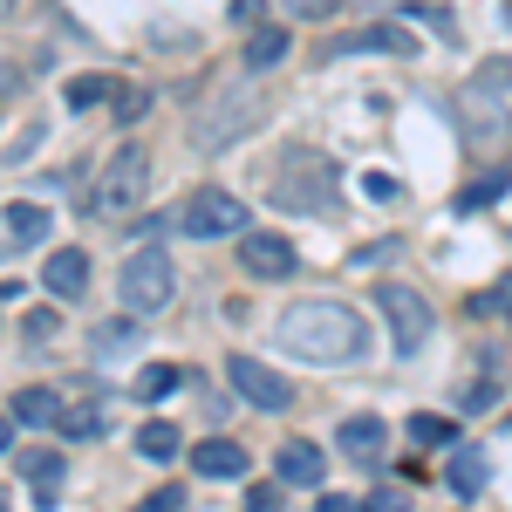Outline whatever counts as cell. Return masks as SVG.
<instances>
[{
    "mask_svg": "<svg viewBox=\"0 0 512 512\" xmlns=\"http://www.w3.org/2000/svg\"><path fill=\"white\" fill-rule=\"evenodd\" d=\"M280 349L301 355V362H321V369H342V362H362L369 355V328L355 308L342 301H294L287 315H280Z\"/></svg>",
    "mask_w": 512,
    "mask_h": 512,
    "instance_id": "6da1fadb",
    "label": "cell"
},
{
    "mask_svg": "<svg viewBox=\"0 0 512 512\" xmlns=\"http://www.w3.org/2000/svg\"><path fill=\"white\" fill-rule=\"evenodd\" d=\"M144 192H151V158H144V144H123V151L103 158L96 185H89V198H82V212L103 219V226H123V219L144 205Z\"/></svg>",
    "mask_w": 512,
    "mask_h": 512,
    "instance_id": "7a4b0ae2",
    "label": "cell"
},
{
    "mask_svg": "<svg viewBox=\"0 0 512 512\" xmlns=\"http://www.w3.org/2000/svg\"><path fill=\"white\" fill-rule=\"evenodd\" d=\"M274 198L287 212H335V198H342V178H335V164L315 158V151H287L274 171Z\"/></svg>",
    "mask_w": 512,
    "mask_h": 512,
    "instance_id": "3957f363",
    "label": "cell"
},
{
    "mask_svg": "<svg viewBox=\"0 0 512 512\" xmlns=\"http://www.w3.org/2000/svg\"><path fill=\"white\" fill-rule=\"evenodd\" d=\"M117 294L123 308L144 321V315H164L171 301H178V267H171V253H158V246H137L130 260H123L117 274Z\"/></svg>",
    "mask_w": 512,
    "mask_h": 512,
    "instance_id": "277c9868",
    "label": "cell"
},
{
    "mask_svg": "<svg viewBox=\"0 0 512 512\" xmlns=\"http://www.w3.org/2000/svg\"><path fill=\"white\" fill-rule=\"evenodd\" d=\"M178 233L192 239H226V233H246V205L233 192H219V185H198L185 198V212H178Z\"/></svg>",
    "mask_w": 512,
    "mask_h": 512,
    "instance_id": "5b68a950",
    "label": "cell"
},
{
    "mask_svg": "<svg viewBox=\"0 0 512 512\" xmlns=\"http://www.w3.org/2000/svg\"><path fill=\"white\" fill-rule=\"evenodd\" d=\"M376 308L390 315V335H396V349H403V355L431 342V301H424L417 287H403V280H383V287H376Z\"/></svg>",
    "mask_w": 512,
    "mask_h": 512,
    "instance_id": "8992f818",
    "label": "cell"
},
{
    "mask_svg": "<svg viewBox=\"0 0 512 512\" xmlns=\"http://www.w3.org/2000/svg\"><path fill=\"white\" fill-rule=\"evenodd\" d=\"M226 383H233L246 403H260V410H287V403H294V383L274 376L267 362H253V355H226Z\"/></svg>",
    "mask_w": 512,
    "mask_h": 512,
    "instance_id": "52a82bcc",
    "label": "cell"
},
{
    "mask_svg": "<svg viewBox=\"0 0 512 512\" xmlns=\"http://www.w3.org/2000/svg\"><path fill=\"white\" fill-rule=\"evenodd\" d=\"M253 123H260V103H239V96H226V103H212V117H198L192 144H198V151H226L239 130H253Z\"/></svg>",
    "mask_w": 512,
    "mask_h": 512,
    "instance_id": "ba28073f",
    "label": "cell"
},
{
    "mask_svg": "<svg viewBox=\"0 0 512 512\" xmlns=\"http://www.w3.org/2000/svg\"><path fill=\"white\" fill-rule=\"evenodd\" d=\"M239 274L287 280V274H294V246H287L280 233H239Z\"/></svg>",
    "mask_w": 512,
    "mask_h": 512,
    "instance_id": "9c48e42d",
    "label": "cell"
},
{
    "mask_svg": "<svg viewBox=\"0 0 512 512\" xmlns=\"http://www.w3.org/2000/svg\"><path fill=\"white\" fill-rule=\"evenodd\" d=\"M41 287H48L55 301H82V294H89V253H82V246H55L48 267H41Z\"/></svg>",
    "mask_w": 512,
    "mask_h": 512,
    "instance_id": "30bf717a",
    "label": "cell"
},
{
    "mask_svg": "<svg viewBox=\"0 0 512 512\" xmlns=\"http://www.w3.org/2000/svg\"><path fill=\"white\" fill-rule=\"evenodd\" d=\"M335 437H342L349 465H369V472H376V465L390 458V431H383V417H349V424H342Z\"/></svg>",
    "mask_w": 512,
    "mask_h": 512,
    "instance_id": "8fae6325",
    "label": "cell"
},
{
    "mask_svg": "<svg viewBox=\"0 0 512 512\" xmlns=\"http://www.w3.org/2000/svg\"><path fill=\"white\" fill-rule=\"evenodd\" d=\"M0 219H7V226H0V233H7V253L41 246V239H48V226H55V219H48L41 205H28V198H7V212H0Z\"/></svg>",
    "mask_w": 512,
    "mask_h": 512,
    "instance_id": "7c38bea8",
    "label": "cell"
},
{
    "mask_svg": "<svg viewBox=\"0 0 512 512\" xmlns=\"http://www.w3.org/2000/svg\"><path fill=\"white\" fill-rule=\"evenodd\" d=\"M192 472L198 478H239L246 472V444H233V437H205V444H192Z\"/></svg>",
    "mask_w": 512,
    "mask_h": 512,
    "instance_id": "4fadbf2b",
    "label": "cell"
},
{
    "mask_svg": "<svg viewBox=\"0 0 512 512\" xmlns=\"http://www.w3.org/2000/svg\"><path fill=\"white\" fill-rule=\"evenodd\" d=\"M328 55H417V41L403 28H355L349 41H335Z\"/></svg>",
    "mask_w": 512,
    "mask_h": 512,
    "instance_id": "5bb4252c",
    "label": "cell"
},
{
    "mask_svg": "<svg viewBox=\"0 0 512 512\" xmlns=\"http://www.w3.org/2000/svg\"><path fill=\"white\" fill-rule=\"evenodd\" d=\"M444 478H451V492H465V499H478V492H485V478H492V465H485V451H478V444H465V451H451V465H444Z\"/></svg>",
    "mask_w": 512,
    "mask_h": 512,
    "instance_id": "9a60e30c",
    "label": "cell"
},
{
    "mask_svg": "<svg viewBox=\"0 0 512 512\" xmlns=\"http://www.w3.org/2000/svg\"><path fill=\"white\" fill-rule=\"evenodd\" d=\"M48 424H62L55 390H21L14 396V431H48Z\"/></svg>",
    "mask_w": 512,
    "mask_h": 512,
    "instance_id": "2e32d148",
    "label": "cell"
},
{
    "mask_svg": "<svg viewBox=\"0 0 512 512\" xmlns=\"http://www.w3.org/2000/svg\"><path fill=\"white\" fill-rule=\"evenodd\" d=\"M21 472L35 485V506H55V499H62V458H55V451H28Z\"/></svg>",
    "mask_w": 512,
    "mask_h": 512,
    "instance_id": "e0dca14e",
    "label": "cell"
},
{
    "mask_svg": "<svg viewBox=\"0 0 512 512\" xmlns=\"http://www.w3.org/2000/svg\"><path fill=\"white\" fill-rule=\"evenodd\" d=\"M321 472H328V458L315 444H287L280 451V485H321Z\"/></svg>",
    "mask_w": 512,
    "mask_h": 512,
    "instance_id": "ac0fdd59",
    "label": "cell"
},
{
    "mask_svg": "<svg viewBox=\"0 0 512 512\" xmlns=\"http://www.w3.org/2000/svg\"><path fill=\"white\" fill-rule=\"evenodd\" d=\"M506 185H512V171H506V164H492L485 178H472V185L458 192V219H472V212H485L492 198H506Z\"/></svg>",
    "mask_w": 512,
    "mask_h": 512,
    "instance_id": "d6986e66",
    "label": "cell"
},
{
    "mask_svg": "<svg viewBox=\"0 0 512 512\" xmlns=\"http://www.w3.org/2000/svg\"><path fill=\"white\" fill-rule=\"evenodd\" d=\"M178 383H185V369H178V362H144V369H137V396H144V403H164Z\"/></svg>",
    "mask_w": 512,
    "mask_h": 512,
    "instance_id": "ffe728a7",
    "label": "cell"
},
{
    "mask_svg": "<svg viewBox=\"0 0 512 512\" xmlns=\"http://www.w3.org/2000/svg\"><path fill=\"white\" fill-rule=\"evenodd\" d=\"M280 55H287V28H260V35L246 41V69H253V76H267Z\"/></svg>",
    "mask_w": 512,
    "mask_h": 512,
    "instance_id": "44dd1931",
    "label": "cell"
},
{
    "mask_svg": "<svg viewBox=\"0 0 512 512\" xmlns=\"http://www.w3.org/2000/svg\"><path fill=\"white\" fill-rule=\"evenodd\" d=\"M69 110H96V103H117V82H103V76H76L69 89Z\"/></svg>",
    "mask_w": 512,
    "mask_h": 512,
    "instance_id": "7402d4cb",
    "label": "cell"
},
{
    "mask_svg": "<svg viewBox=\"0 0 512 512\" xmlns=\"http://www.w3.org/2000/svg\"><path fill=\"white\" fill-rule=\"evenodd\" d=\"M137 451H144L151 465H171V458H178V431H171V424H144V431H137Z\"/></svg>",
    "mask_w": 512,
    "mask_h": 512,
    "instance_id": "603a6c76",
    "label": "cell"
},
{
    "mask_svg": "<svg viewBox=\"0 0 512 512\" xmlns=\"http://www.w3.org/2000/svg\"><path fill=\"white\" fill-rule=\"evenodd\" d=\"M62 437H103V403H76V410H62Z\"/></svg>",
    "mask_w": 512,
    "mask_h": 512,
    "instance_id": "cb8c5ba5",
    "label": "cell"
},
{
    "mask_svg": "<svg viewBox=\"0 0 512 512\" xmlns=\"http://www.w3.org/2000/svg\"><path fill=\"white\" fill-rule=\"evenodd\" d=\"M451 437H458L451 417H410V444H424V451H444Z\"/></svg>",
    "mask_w": 512,
    "mask_h": 512,
    "instance_id": "d4e9b609",
    "label": "cell"
},
{
    "mask_svg": "<svg viewBox=\"0 0 512 512\" xmlns=\"http://www.w3.org/2000/svg\"><path fill=\"white\" fill-rule=\"evenodd\" d=\"M287 14H294V21H335L342 0H287Z\"/></svg>",
    "mask_w": 512,
    "mask_h": 512,
    "instance_id": "484cf974",
    "label": "cell"
},
{
    "mask_svg": "<svg viewBox=\"0 0 512 512\" xmlns=\"http://www.w3.org/2000/svg\"><path fill=\"white\" fill-rule=\"evenodd\" d=\"M144 110H151V96H144V89H117V110H110V117H117V123H137Z\"/></svg>",
    "mask_w": 512,
    "mask_h": 512,
    "instance_id": "4316f807",
    "label": "cell"
},
{
    "mask_svg": "<svg viewBox=\"0 0 512 512\" xmlns=\"http://www.w3.org/2000/svg\"><path fill=\"white\" fill-rule=\"evenodd\" d=\"M280 506H287V492H280V485H253L239 512H280Z\"/></svg>",
    "mask_w": 512,
    "mask_h": 512,
    "instance_id": "83f0119b",
    "label": "cell"
},
{
    "mask_svg": "<svg viewBox=\"0 0 512 512\" xmlns=\"http://www.w3.org/2000/svg\"><path fill=\"white\" fill-rule=\"evenodd\" d=\"M21 328H28V342H55V328H62V321L48 315V308H35V315L21 321Z\"/></svg>",
    "mask_w": 512,
    "mask_h": 512,
    "instance_id": "f1b7e54d",
    "label": "cell"
},
{
    "mask_svg": "<svg viewBox=\"0 0 512 512\" xmlns=\"http://www.w3.org/2000/svg\"><path fill=\"white\" fill-rule=\"evenodd\" d=\"M185 506V492H171V485H158L151 499H137V512H178Z\"/></svg>",
    "mask_w": 512,
    "mask_h": 512,
    "instance_id": "f546056e",
    "label": "cell"
},
{
    "mask_svg": "<svg viewBox=\"0 0 512 512\" xmlns=\"http://www.w3.org/2000/svg\"><path fill=\"white\" fill-rule=\"evenodd\" d=\"M123 342H130V321H103V335H96V349H103V355H117Z\"/></svg>",
    "mask_w": 512,
    "mask_h": 512,
    "instance_id": "4dcf8cb0",
    "label": "cell"
},
{
    "mask_svg": "<svg viewBox=\"0 0 512 512\" xmlns=\"http://www.w3.org/2000/svg\"><path fill=\"white\" fill-rule=\"evenodd\" d=\"M369 512H410L403 492H369Z\"/></svg>",
    "mask_w": 512,
    "mask_h": 512,
    "instance_id": "1f68e13d",
    "label": "cell"
},
{
    "mask_svg": "<svg viewBox=\"0 0 512 512\" xmlns=\"http://www.w3.org/2000/svg\"><path fill=\"white\" fill-rule=\"evenodd\" d=\"M492 403H499V390H492V383H478V390H465V410H492Z\"/></svg>",
    "mask_w": 512,
    "mask_h": 512,
    "instance_id": "d6a6232c",
    "label": "cell"
},
{
    "mask_svg": "<svg viewBox=\"0 0 512 512\" xmlns=\"http://www.w3.org/2000/svg\"><path fill=\"white\" fill-rule=\"evenodd\" d=\"M321 512H369V506H355V499H342V492H328V499H321Z\"/></svg>",
    "mask_w": 512,
    "mask_h": 512,
    "instance_id": "836d02e7",
    "label": "cell"
},
{
    "mask_svg": "<svg viewBox=\"0 0 512 512\" xmlns=\"http://www.w3.org/2000/svg\"><path fill=\"white\" fill-rule=\"evenodd\" d=\"M506 21H512V0H506Z\"/></svg>",
    "mask_w": 512,
    "mask_h": 512,
    "instance_id": "e575fe53",
    "label": "cell"
}]
</instances>
